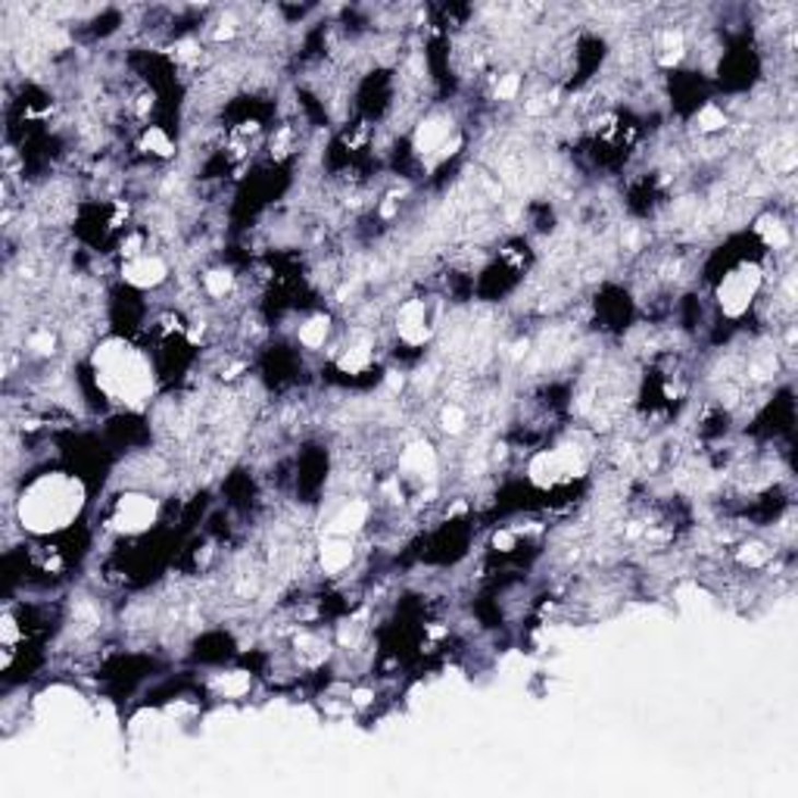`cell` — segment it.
Segmentation results:
<instances>
[{"instance_id": "6da1fadb", "label": "cell", "mask_w": 798, "mask_h": 798, "mask_svg": "<svg viewBox=\"0 0 798 798\" xmlns=\"http://www.w3.org/2000/svg\"><path fill=\"white\" fill-rule=\"evenodd\" d=\"M91 365H94L101 394L106 399H113V402L141 406L153 394V368H150V362L141 350H134L122 337L104 340L94 350Z\"/></svg>"}, {"instance_id": "7a4b0ae2", "label": "cell", "mask_w": 798, "mask_h": 798, "mask_svg": "<svg viewBox=\"0 0 798 798\" xmlns=\"http://www.w3.org/2000/svg\"><path fill=\"white\" fill-rule=\"evenodd\" d=\"M79 508H82L79 481L66 474H47L22 493L20 521L35 533H54L69 527Z\"/></svg>"}, {"instance_id": "3957f363", "label": "cell", "mask_w": 798, "mask_h": 798, "mask_svg": "<svg viewBox=\"0 0 798 798\" xmlns=\"http://www.w3.org/2000/svg\"><path fill=\"white\" fill-rule=\"evenodd\" d=\"M160 515V505L148 493H122L113 512H109V527L119 530V533H144L153 527Z\"/></svg>"}, {"instance_id": "277c9868", "label": "cell", "mask_w": 798, "mask_h": 798, "mask_svg": "<svg viewBox=\"0 0 798 798\" xmlns=\"http://www.w3.org/2000/svg\"><path fill=\"white\" fill-rule=\"evenodd\" d=\"M122 281L131 284V287H138V291H153V287H160V284L168 281L166 259L156 256V253H144L138 259H128V262H122Z\"/></svg>"}, {"instance_id": "5b68a950", "label": "cell", "mask_w": 798, "mask_h": 798, "mask_svg": "<svg viewBox=\"0 0 798 798\" xmlns=\"http://www.w3.org/2000/svg\"><path fill=\"white\" fill-rule=\"evenodd\" d=\"M328 335H331V316H325V313L309 316L300 328H296V340H300V347H306V350H321V347L328 343Z\"/></svg>"}, {"instance_id": "8992f818", "label": "cell", "mask_w": 798, "mask_h": 798, "mask_svg": "<svg viewBox=\"0 0 798 798\" xmlns=\"http://www.w3.org/2000/svg\"><path fill=\"white\" fill-rule=\"evenodd\" d=\"M212 686H215V693L225 695V699H240V695L250 693L253 677H250V671L219 673V677L212 680Z\"/></svg>"}]
</instances>
